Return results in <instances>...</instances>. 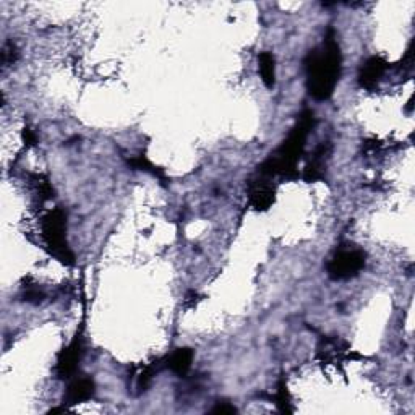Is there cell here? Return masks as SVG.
<instances>
[{
  "label": "cell",
  "mask_w": 415,
  "mask_h": 415,
  "mask_svg": "<svg viewBox=\"0 0 415 415\" xmlns=\"http://www.w3.org/2000/svg\"><path fill=\"white\" fill-rule=\"evenodd\" d=\"M333 152V145L329 141H323L315 148L312 157L305 166L302 174V177L305 182L313 184V182H319V180L326 179V168H328V161L331 157Z\"/></svg>",
  "instance_id": "52a82bcc"
},
{
  "label": "cell",
  "mask_w": 415,
  "mask_h": 415,
  "mask_svg": "<svg viewBox=\"0 0 415 415\" xmlns=\"http://www.w3.org/2000/svg\"><path fill=\"white\" fill-rule=\"evenodd\" d=\"M17 59H18L17 46L12 44V42H7L2 49V65L3 67L13 65L17 62Z\"/></svg>",
  "instance_id": "e0dca14e"
},
{
  "label": "cell",
  "mask_w": 415,
  "mask_h": 415,
  "mask_svg": "<svg viewBox=\"0 0 415 415\" xmlns=\"http://www.w3.org/2000/svg\"><path fill=\"white\" fill-rule=\"evenodd\" d=\"M23 299H25L28 303L37 305V303H41L42 300L46 299V294L42 292V290L39 288H35V285H30V288H28L25 290V292H23Z\"/></svg>",
  "instance_id": "ac0fdd59"
},
{
  "label": "cell",
  "mask_w": 415,
  "mask_h": 415,
  "mask_svg": "<svg viewBox=\"0 0 415 415\" xmlns=\"http://www.w3.org/2000/svg\"><path fill=\"white\" fill-rule=\"evenodd\" d=\"M128 166H130L132 169L135 170H143V173H148L151 175H154V177L159 180V182L164 185V187H168V182L169 179L166 177L164 170H162L161 168H157V166L154 164V162H151L150 159L145 154H138V156H132L130 159H127Z\"/></svg>",
  "instance_id": "7c38bea8"
},
{
  "label": "cell",
  "mask_w": 415,
  "mask_h": 415,
  "mask_svg": "<svg viewBox=\"0 0 415 415\" xmlns=\"http://www.w3.org/2000/svg\"><path fill=\"white\" fill-rule=\"evenodd\" d=\"M23 141H25V145L28 146H35L37 143L36 133L33 132L31 128H25V130H23Z\"/></svg>",
  "instance_id": "44dd1931"
},
{
  "label": "cell",
  "mask_w": 415,
  "mask_h": 415,
  "mask_svg": "<svg viewBox=\"0 0 415 415\" xmlns=\"http://www.w3.org/2000/svg\"><path fill=\"white\" fill-rule=\"evenodd\" d=\"M161 369H164V365H162V359L151 362V364L145 365L140 371H138L135 376V386H136L138 393L140 394L145 393V391L150 388L152 380H154V376L157 375V371H159Z\"/></svg>",
  "instance_id": "5bb4252c"
},
{
  "label": "cell",
  "mask_w": 415,
  "mask_h": 415,
  "mask_svg": "<svg viewBox=\"0 0 415 415\" xmlns=\"http://www.w3.org/2000/svg\"><path fill=\"white\" fill-rule=\"evenodd\" d=\"M389 69L388 60L381 55H373L370 59L365 60V64L362 65V69L359 71V83L362 88L369 89H375L378 87V83L383 80V76L386 71Z\"/></svg>",
  "instance_id": "30bf717a"
},
{
  "label": "cell",
  "mask_w": 415,
  "mask_h": 415,
  "mask_svg": "<svg viewBox=\"0 0 415 415\" xmlns=\"http://www.w3.org/2000/svg\"><path fill=\"white\" fill-rule=\"evenodd\" d=\"M273 400L276 404V407L279 409V412L283 414H290L294 412L292 407V398H290L288 383H285V380H279L278 386H276Z\"/></svg>",
  "instance_id": "9a60e30c"
},
{
  "label": "cell",
  "mask_w": 415,
  "mask_h": 415,
  "mask_svg": "<svg viewBox=\"0 0 415 415\" xmlns=\"http://www.w3.org/2000/svg\"><path fill=\"white\" fill-rule=\"evenodd\" d=\"M400 69H403V71H409L410 69H412V65H414V51H412V46L409 47L407 49V52H405V55H404V59H403V62H400Z\"/></svg>",
  "instance_id": "ffe728a7"
},
{
  "label": "cell",
  "mask_w": 415,
  "mask_h": 415,
  "mask_svg": "<svg viewBox=\"0 0 415 415\" xmlns=\"http://www.w3.org/2000/svg\"><path fill=\"white\" fill-rule=\"evenodd\" d=\"M200 295L198 292H195V290H190L187 294V297H185V303H187V307H195V305L198 303Z\"/></svg>",
  "instance_id": "7402d4cb"
},
{
  "label": "cell",
  "mask_w": 415,
  "mask_h": 415,
  "mask_svg": "<svg viewBox=\"0 0 415 415\" xmlns=\"http://www.w3.org/2000/svg\"><path fill=\"white\" fill-rule=\"evenodd\" d=\"M318 357L326 364H342L344 360L359 359V355L351 351L349 344L339 337H323L318 344Z\"/></svg>",
  "instance_id": "9c48e42d"
},
{
  "label": "cell",
  "mask_w": 415,
  "mask_h": 415,
  "mask_svg": "<svg viewBox=\"0 0 415 415\" xmlns=\"http://www.w3.org/2000/svg\"><path fill=\"white\" fill-rule=\"evenodd\" d=\"M33 187H35V193L36 197L39 198V202H49V200L54 198V188H52L51 182L47 179L42 177V175H33Z\"/></svg>",
  "instance_id": "2e32d148"
},
{
  "label": "cell",
  "mask_w": 415,
  "mask_h": 415,
  "mask_svg": "<svg viewBox=\"0 0 415 415\" xmlns=\"http://www.w3.org/2000/svg\"><path fill=\"white\" fill-rule=\"evenodd\" d=\"M315 123H317V118H315L313 111L305 109L300 112L297 122L290 128L285 140L261 162L256 173L270 179L281 177L285 180H297L300 177L297 166L302 159L307 138L315 128Z\"/></svg>",
  "instance_id": "7a4b0ae2"
},
{
  "label": "cell",
  "mask_w": 415,
  "mask_h": 415,
  "mask_svg": "<svg viewBox=\"0 0 415 415\" xmlns=\"http://www.w3.org/2000/svg\"><path fill=\"white\" fill-rule=\"evenodd\" d=\"M258 73L266 88H274L276 83V59L271 52H260Z\"/></svg>",
  "instance_id": "4fadbf2b"
},
{
  "label": "cell",
  "mask_w": 415,
  "mask_h": 415,
  "mask_svg": "<svg viewBox=\"0 0 415 415\" xmlns=\"http://www.w3.org/2000/svg\"><path fill=\"white\" fill-rule=\"evenodd\" d=\"M367 255L362 248L344 243L335 251L331 260L328 261L326 271L333 281H347L360 274L365 268Z\"/></svg>",
  "instance_id": "277c9868"
},
{
  "label": "cell",
  "mask_w": 415,
  "mask_h": 415,
  "mask_svg": "<svg viewBox=\"0 0 415 415\" xmlns=\"http://www.w3.org/2000/svg\"><path fill=\"white\" fill-rule=\"evenodd\" d=\"M41 237L44 248L65 266L75 265V255L67 242V214L62 208H54L42 218Z\"/></svg>",
  "instance_id": "3957f363"
},
{
  "label": "cell",
  "mask_w": 415,
  "mask_h": 415,
  "mask_svg": "<svg viewBox=\"0 0 415 415\" xmlns=\"http://www.w3.org/2000/svg\"><path fill=\"white\" fill-rule=\"evenodd\" d=\"M247 198L248 204L256 211H268L276 200V187L273 179L256 173L247 182Z\"/></svg>",
  "instance_id": "8992f818"
},
{
  "label": "cell",
  "mask_w": 415,
  "mask_h": 415,
  "mask_svg": "<svg viewBox=\"0 0 415 415\" xmlns=\"http://www.w3.org/2000/svg\"><path fill=\"white\" fill-rule=\"evenodd\" d=\"M308 94L317 101H328L335 94L342 69V54L335 30L329 28L321 46L315 47L303 60Z\"/></svg>",
  "instance_id": "6da1fadb"
},
{
  "label": "cell",
  "mask_w": 415,
  "mask_h": 415,
  "mask_svg": "<svg viewBox=\"0 0 415 415\" xmlns=\"http://www.w3.org/2000/svg\"><path fill=\"white\" fill-rule=\"evenodd\" d=\"M193 359L195 352L190 347H179L162 359V365L177 376H187L190 369H192Z\"/></svg>",
  "instance_id": "8fae6325"
},
{
  "label": "cell",
  "mask_w": 415,
  "mask_h": 415,
  "mask_svg": "<svg viewBox=\"0 0 415 415\" xmlns=\"http://www.w3.org/2000/svg\"><path fill=\"white\" fill-rule=\"evenodd\" d=\"M94 393H96V385H94L91 376L75 375L73 378H70V383L65 389L64 407L70 409L73 407V405L87 403V400L93 399Z\"/></svg>",
  "instance_id": "ba28073f"
},
{
  "label": "cell",
  "mask_w": 415,
  "mask_h": 415,
  "mask_svg": "<svg viewBox=\"0 0 415 415\" xmlns=\"http://www.w3.org/2000/svg\"><path fill=\"white\" fill-rule=\"evenodd\" d=\"M85 354V337L83 329L76 331L73 339L69 342V346L64 351H60L59 357H57L55 364V376L59 380H70L76 375L78 365L81 362V357Z\"/></svg>",
  "instance_id": "5b68a950"
},
{
  "label": "cell",
  "mask_w": 415,
  "mask_h": 415,
  "mask_svg": "<svg viewBox=\"0 0 415 415\" xmlns=\"http://www.w3.org/2000/svg\"><path fill=\"white\" fill-rule=\"evenodd\" d=\"M213 414H236L237 409L236 405H232L231 403H226V400H219L216 405L211 409Z\"/></svg>",
  "instance_id": "d6986e66"
}]
</instances>
